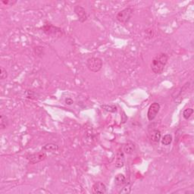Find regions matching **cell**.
Listing matches in <instances>:
<instances>
[{
  "instance_id": "8fae6325",
  "label": "cell",
  "mask_w": 194,
  "mask_h": 194,
  "mask_svg": "<svg viewBox=\"0 0 194 194\" xmlns=\"http://www.w3.org/2000/svg\"><path fill=\"white\" fill-rule=\"evenodd\" d=\"M58 150V146L54 143H48L43 147L42 151L45 152H55Z\"/></svg>"
},
{
  "instance_id": "44dd1931",
  "label": "cell",
  "mask_w": 194,
  "mask_h": 194,
  "mask_svg": "<svg viewBox=\"0 0 194 194\" xmlns=\"http://www.w3.org/2000/svg\"><path fill=\"white\" fill-rule=\"evenodd\" d=\"M122 114H123V115L121 116V118H122V119H121V121H122V123H125L126 121H127V116H126V115H125V112H123Z\"/></svg>"
},
{
  "instance_id": "e0dca14e",
  "label": "cell",
  "mask_w": 194,
  "mask_h": 194,
  "mask_svg": "<svg viewBox=\"0 0 194 194\" xmlns=\"http://www.w3.org/2000/svg\"><path fill=\"white\" fill-rule=\"evenodd\" d=\"M7 125H8V121H7L6 117H5L4 115H1V121H0V127H1V129L3 130L5 128H6Z\"/></svg>"
},
{
  "instance_id": "ba28073f",
  "label": "cell",
  "mask_w": 194,
  "mask_h": 194,
  "mask_svg": "<svg viewBox=\"0 0 194 194\" xmlns=\"http://www.w3.org/2000/svg\"><path fill=\"white\" fill-rule=\"evenodd\" d=\"M93 192L94 193H105L107 192L106 186L103 182H96L93 186Z\"/></svg>"
},
{
  "instance_id": "9a60e30c",
  "label": "cell",
  "mask_w": 194,
  "mask_h": 194,
  "mask_svg": "<svg viewBox=\"0 0 194 194\" xmlns=\"http://www.w3.org/2000/svg\"><path fill=\"white\" fill-rule=\"evenodd\" d=\"M101 108L105 109L107 112H117V106L115 105H101Z\"/></svg>"
},
{
  "instance_id": "2e32d148",
  "label": "cell",
  "mask_w": 194,
  "mask_h": 194,
  "mask_svg": "<svg viewBox=\"0 0 194 194\" xmlns=\"http://www.w3.org/2000/svg\"><path fill=\"white\" fill-rule=\"evenodd\" d=\"M193 109L189 108V109H185V110L183 111V118L186 119V120H188V119L190 118V116L193 115Z\"/></svg>"
},
{
  "instance_id": "6da1fadb",
  "label": "cell",
  "mask_w": 194,
  "mask_h": 194,
  "mask_svg": "<svg viewBox=\"0 0 194 194\" xmlns=\"http://www.w3.org/2000/svg\"><path fill=\"white\" fill-rule=\"evenodd\" d=\"M169 60V56L166 53H159L155 55L152 61L151 67L154 74H161L163 72L164 67Z\"/></svg>"
},
{
  "instance_id": "5bb4252c",
  "label": "cell",
  "mask_w": 194,
  "mask_h": 194,
  "mask_svg": "<svg viewBox=\"0 0 194 194\" xmlns=\"http://www.w3.org/2000/svg\"><path fill=\"white\" fill-rule=\"evenodd\" d=\"M172 136L171 134H166L162 137V143L164 146H169L171 143L172 142Z\"/></svg>"
},
{
  "instance_id": "ffe728a7",
  "label": "cell",
  "mask_w": 194,
  "mask_h": 194,
  "mask_svg": "<svg viewBox=\"0 0 194 194\" xmlns=\"http://www.w3.org/2000/svg\"><path fill=\"white\" fill-rule=\"evenodd\" d=\"M16 2H17L16 1H8V0H6V1L3 0L2 1V3H4V4H6V5H8V6H13V5L15 4Z\"/></svg>"
},
{
  "instance_id": "9c48e42d",
  "label": "cell",
  "mask_w": 194,
  "mask_h": 194,
  "mask_svg": "<svg viewBox=\"0 0 194 194\" xmlns=\"http://www.w3.org/2000/svg\"><path fill=\"white\" fill-rule=\"evenodd\" d=\"M124 162H125V158H124V152L120 149V150H118L117 155H116L115 167L122 168L124 165Z\"/></svg>"
},
{
  "instance_id": "8992f818",
  "label": "cell",
  "mask_w": 194,
  "mask_h": 194,
  "mask_svg": "<svg viewBox=\"0 0 194 194\" xmlns=\"http://www.w3.org/2000/svg\"><path fill=\"white\" fill-rule=\"evenodd\" d=\"M159 110H160V105L158 103H153L150 105V108L148 109V112H147V118L148 120L150 121H152L155 119L156 117L157 114L159 113Z\"/></svg>"
},
{
  "instance_id": "3957f363",
  "label": "cell",
  "mask_w": 194,
  "mask_h": 194,
  "mask_svg": "<svg viewBox=\"0 0 194 194\" xmlns=\"http://www.w3.org/2000/svg\"><path fill=\"white\" fill-rule=\"evenodd\" d=\"M86 66L92 72H98L101 70L103 67V61L100 58L92 57L86 62Z\"/></svg>"
},
{
  "instance_id": "5b68a950",
  "label": "cell",
  "mask_w": 194,
  "mask_h": 194,
  "mask_svg": "<svg viewBox=\"0 0 194 194\" xmlns=\"http://www.w3.org/2000/svg\"><path fill=\"white\" fill-rule=\"evenodd\" d=\"M46 157H47V155H46V152L42 151L36 152V153L34 154H31V155L27 156V159H28L29 162H30V164H34L45 160V159H46Z\"/></svg>"
},
{
  "instance_id": "52a82bcc",
  "label": "cell",
  "mask_w": 194,
  "mask_h": 194,
  "mask_svg": "<svg viewBox=\"0 0 194 194\" xmlns=\"http://www.w3.org/2000/svg\"><path fill=\"white\" fill-rule=\"evenodd\" d=\"M74 12L77 15L79 21L81 22V23H84L87 20L88 15L82 6H76L74 7Z\"/></svg>"
},
{
  "instance_id": "d6986e66",
  "label": "cell",
  "mask_w": 194,
  "mask_h": 194,
  "mask_svg": "<svg viewBox=\"0 0 194 194\" xmlns=\"http://www.w3.org/2000/svg\"><path fill=\"white\" fill-rule=\"evenodd\" d=\"M130 193H131V188H130L129 186L127 187V185H126L125 187H124L122 188V190L119 192V193H124V194H127Z\"/></svg>"
},
{
  "instance_id": "7402d4cb",
  "label": "cell",
  "mask_w": 194,
  "mask_h": 194,
  "mask_svg": "<svg viewBox=\"0 0 194 194\" xmlns=\"http://www.w3.org/2000/svg\"><path fill=\"white\" fill-rule=\"evenodd\" d=\"M65 103H66V104H67V105H72V104H73V103H74V101L72 99L70 98H67L65 99Z\"/></svg>"
},
{
  "instance_id": "7a4b0ae2",
  "label": "cell",
  "mask_w": 194,
  "mask_h": 194,
  "mask_svg": "<svg viewBox=\"0 0 194 194\" xmlns=\"http://www.w3.org/2000/svg\"><path fill=\"white\" fill-rule=\"evenodd\" d=\"M43 32L48 36H62L63 34L64 31L60 27L54 26L53 24L48 23H45L42 27Z\"/></svg>"
},
{
  "instance_id": "4fadbf2b",
  "label": "cell",
  "mask_w": 194,
  "mask_h": 194,
  "mask_svg": "<svg viewBox=\"0 0 194 194\" xmlns=\"http://www.w3.org/2000/svg\"><path fill=\"white\" fill-rule=\"evenodd\" d=\"M150 139L152 142L155 143H159L161 140V132L159 130H153L150 134Z\"/></svg>"
},
{
  "instance_id": "30bf717a",
  "label": "cell",
  "mask_w": 194,
  "mask_h": 194,
  "mask_svg": "<svg viewBox=\"0 0 194 194\" xmlns=\"http://www.w3.org/2000/svg\"><path fill=\"white\" fill-rule=\"evenodd\" d=\"M135 149H136V146H135L134 143L133 142L129 141L124 145V151L126 154L131 155V154H133L135 152Z\"/></svg>"
},
{
  "instance_id": "277c9868",
  "label": "cell",
  "mask_w": 194,
  "mask_h": 194,
  "mask_svg": "<svg viewBox=\"0 0 194 194\" xmlns=\"http://www.w3.org/2000/svg\"><path fill=\"white\" fill-rule=\"evenodd\" d=\"M133 10L131 8H126L121 10L116 15V19L121 24H126L130 21L133 15Z\"/></svg>"
},
{
  "instance_id": "ac0fdd59",
  "label": "cell",
  "mask_w": 194,
  "mask_h": 194,
  "mask_svg": "<svg viewBox=\"0 0 194 194\" xmlns=\"http://www.w3.org/2000/svg\"><path fill=\"white\" fill-rule=\"evenodd\" d=\"M1 73H0V78H1V80H4L7 78V77H8V73H7L6 70L3 67H1Z\"/></svg>"
},
{
  "instance_id": "7c38bea8",
  "label": "cell",
  "mask_w": 194,
  "mask_h": 194,
  "mask_svg": "<svg viewBox=\"0 0 194 194\" xmlns=\"http://www.w3.org/2000/svg\"><path fill=\"white\" fill-rule=\"evenodd\" d=\"M115 183L117 186L121 187L126 184V178L123 174H118L115 178Z\"/></svg>"
}]
</instances>
